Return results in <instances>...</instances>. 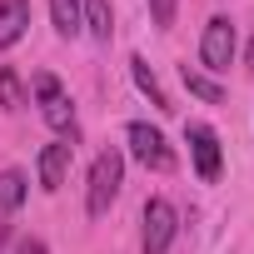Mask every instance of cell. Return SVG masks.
I'll list each match as a JSON object with an SVG mask.
<instances>
[{
    "instance_id": "1",
    "label": "cell",
    "mask_w": 254,
    "mask_h": 254,
    "mask_svg": "<svg viewBox=\"0 0 254 254\" xmlns=\"http://www.w3.org/2000/svg\"><path fill=\"white\" fill-rule=\"evenodd\" d=\"M120 185H125V160H120V150H100V155H95V165H90L85 214H90V219H105V214H110V204H115V194H120Z\"/></svg>"
},
{
    "instance_id": "2",
    "label": "cell",
    "mask_w": 254,
    "mask_h": 254,
    "mask_svg": "<svg viewBox=\"0 0 254 254\" xmlns=\"http://www.w3.org/2000/svg\"><path fill=\"white\" fill-rule=\"evenodd\" d=\"M125 140H130V155H135L145 170H155V175H170V170H175V150L165 145V135L155 130V125L135 120L130 130H125Z\"/></svg>"
},
{
    "instance_id": "3",
    "label": "cell",
    "mask_w": 254,
    "mask_h": 254,
    "mask_svg": "<svg viewBox=\"0 0 254 254\" xmlns=\"http://www.w3.org/2000/svg\"><path fill=\"white\" fill-rule=\"evenodd\" d=\"M35 100H40V115L55 135H75V105H70V95L60 90L55 75H35Z\"/></svg>"
},
{
    "instance_id": "4",
    "label": "cell",
    "mask_w": 254,
    "mask_h": 254,
    "mask_svg": "<svg viewBox=\"0 0 254 254\" xmlns=\"http://www.w3.org/2000/svg\"><path fill=\"white\" fill-rule=\"evenodd\" d=\"M185 145H190V155H194V175H199L204 185H214V180H219V135L209 130L204 120H194V125H185Z\"/></svg>"
},
{
    "instance_id": "5",
    "label": "cell",
    "mask_w": 254,
    "mask_h": 254,
    "mask_svg": "<svg viewBox=\"0 0 254 254\" xmlns=\"http://www.w3.org/2000/svg\"><path fill=\"white\" fill-rule=\"evenodd\" d=\"M199 60H204V70H214V75L229 70V60H234V25H229V15H214V20L204 25Z\"/></svg>"
},
{
    "instance_id": "6",
    "label": "cell",
    "mask_w": 254,
    "mask_h": 254,
    "mask_svg": "<svg viewBox=\"0 0 254 254\" xmlns=\"http://www.w3.org/2000/svg\"><path fill=\"white\" fill-rule=\"evenodd\" d=\"M175 229H180V214H175V204L170 199H150L145 204V254H165L170 244H175Z\"/></svg>"
},
{
    "instance_id": "7",
    "label": "cell",
    "mask_w": 254,
    "mask_h": 254,
    "mask_svg": "<svg viewBox=\"0 0 254 254\" xmlns=\"http://www.w3.org/2000/svg\"><path fill=\"white\" fill-rule=\"evenodd\" d=\"M70 155H75V145L70 140H55V145H45L40 150V190H60L65 185V170H70Z\"/></svg>"
},
{
    "instance_id": "8",
    "label": "cell",
    "mask_w": 254,
    "mask_h": 254,
    "mask_svg": "<svg viewBox=\"0 0 254 254\" xmlns=\"http://www.w3.org/2000/svg\"><path fill=\"white\" fill-rule=\"evenodd\" d=\"M25 30H30V0H0V50L20 45Z\"/></svg>"
},
{
    "instance_id": "9",
    "label": "cell",
    "mask_w": 254,
    "mask_h": 254,
    "mask_svg": "<svg viewBox=\"0 0 254 254\" xmlns=\"http://www.w3.org/2000/svg\"><path fill=\"white\" fill-rule=\"evenodd\" d=\"M50 20H55V30L65 40H75L85 30V5H80V0H50Z\"/></svg>"
},
{
    "instance_id": "10",
    "label": "cell",
    "mask_w": 254,
    "mask_h": 254,
    "mask_svg": "<svg viewBox=\"0 0 254 254\" xmlns=\"http://www.w3.org/2000/svg\"><path fill=\"white\" fill-rule=\"evenodd\" d=\"M130 75H135L140 95H150V105H155V110H175V105H170V95L160 90V80H155V70H150V60H145V55H135V60H130Z\"/></svg>"
},
{
    "instance_id": "11",
    "label": "cell",
    "mask_w": 254,
    "mask_h": 254,
    "mask_svg": "<svg viewBox=\"0 0 254 254\" xmlns=\"http://www.w3.org/2000/svg\"><path fill=\"white\" fill-rule=\"evenodd\" d=\"M25 175L20 170H0V214H15L20 204H25Z\"/></svg>"
},
{
    "instance_id": "12",
    "label": "cell",
    "mask_w": 254,
    "mask_h": 254,
    "mask_svg": "<svg viewBox=\"0 0 254 254\" xmlns=\"http://www.w3.org/2000/svg\"><path fill=\"white\" fill-rule=\"evenodd\" d=\"M85 30L95 40H110L115 35V15H110V0H85Z\"/></svg>"
},
{
    "instance_id": "13",
    "label": "cell",
    "mask_w": 254,
    "mask_h": 254,
    "mask_svg": "<svg viewBox=\"0 0 254 254\" xmlns=\"http://www.w3.org/2000/svg\"><path fill=\"white\" fill-rule=\"evenodd\" d=\"M180 75H185V85H190V95H199L204 105H224V90H219V85H214L209 75H199V70H190V65H185Z\"/></svg>"
},
{
    "instance_id": "14",
    "label": "cell",
    "mask_w": 254,
    "mask_h": 254,
    "mask_svg": "<svg viewBox=\"0 0 254 254\" xmlns=\"http://www.w3.org/2000/svg\"><path fill=\"white\" fill-rule=\"evenodd\" d=\"M0 105H5V110H20L25 105V85H20V75L10 65H0Z\"/></svg>"
},
{
    "instance_id": "15",
    "label": "cell",
    "mask_w": 254,
    "mask_h": 254,
    "mask_svg": "<svg viewBox=\"0 0 254 254\" xmlns=\"http://www.w3.org/2000/svg\"><path fill=\"white\" fill-rule=\"evenodd\" d=\"M175 10H180V0H150V15H155V25H160V30H170V25H175Z\"/></svg>"
},
{
    "instance_id": "16",
    "label": "cell",
    "mask_w": 254,
    "mask_h": 254,
    "mask_svg": "<svg viewBox=\"0 0 254 254\" xmlns=\"http://www.w3.org/2000/svg\"><path fill=\"white\" fill-rule=\"evenodd\" d=\"M15 254H45V244H40V239H20V249H15Z\"/></svg>"
},
{
    "instance_id": "17",
    "label": "cell",
    "mask_w": 254,
    "mask_h": 254,
    "mask_svg": "<svg viewBox=\"0 0 254 254\" xmlns=\"http://www.w3.org/2000/svg\"><path fill=\"white\" fill-rule=\"evenodd\" d=\"M244 65H249V70H254V40H249V50H244Z\"/></svg>"
}]
</instances>
